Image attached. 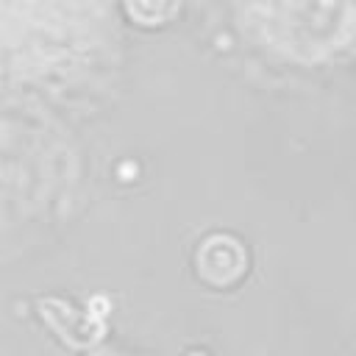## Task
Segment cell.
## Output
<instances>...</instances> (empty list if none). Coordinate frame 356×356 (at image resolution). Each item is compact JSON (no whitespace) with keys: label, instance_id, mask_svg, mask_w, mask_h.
I'll list each match as a JSON object with an SVG mask.
<instances>
[{"label":"cell","instance_id":"1","mask_svg":"<svg viewBox=\"0 0 356 356\" xmlns=\"http://www.w3.org/2000/svg\"><path fill=\"white\" fill-rule=\"evenodd\" d=\"M128 11L134 14V19L156 25L167 14V0H128Z\"/></svg>","mask_w":356,"mask_h":356}]
</instances>
